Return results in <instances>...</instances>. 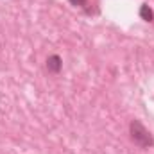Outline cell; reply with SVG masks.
<instances>
[{"label": "cell", "instance_id": "cell-4", "mask_svg": "<svg viewBox=\"0 0 154 154\" xmlns=\"http://www.w3.org/2000/svg\"><path fill=\"white\" fill-rule=\"evenodd\" d=\"M72 5H75V7H82L84 4H86V0H68Z\"/></svg>", "mask_w": 154, "mask_h": 154}, {"label": "cell", "instance_id": "cell-3", "mask_svg": "<svg viewBox=\"0 0 154 154\" xmlns=\"http://www.w3.org/2000/svg\"><path fill=\"white\" fill-rule=\"evenodd\" d=\"M140 18H142V20H145V22H152V20H154L152 9H151L147 4H143V5L140 7Z\"/></svg>", "mask_w": 154, "mask_h": 154}, {"label": "cell", "instance_id": "cell-2", "mask_svg": "<svg viewBox=\"0 0 154 154\" xmlns=\"http://www.w3.org/2000/svg\"><path fill=\"white\" fill-rule=\"evenodd\" d=\"M61 68H63V61H61V57H59L57 54L48 56V59H47V70H48L50 74H59Z\"/></svg>", "mask_w": 154, "mask_h": 154}, {"label": "cell", "instance_id": "cell-1", "mask_svg": "<svg viewBox=\"0 0 154 154\" xmlns=\"http://www.w3.org/2000/svg\"><path fill=\"white\" fill-rule=\"evenodd\" d=\"M129 133H131V140L134 145H138L140 149H149L154 145L152 134L145 129V125L140 120H133L129 125Z\"/></svg>", "mask_w": 154, "mask_h": 154}]
</instances>
